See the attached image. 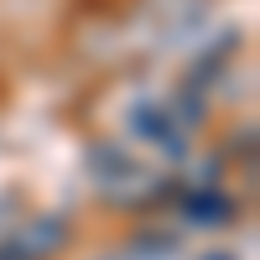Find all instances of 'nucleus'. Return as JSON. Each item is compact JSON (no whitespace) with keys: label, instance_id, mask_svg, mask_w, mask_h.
<instances>
[{"label":"nucleus","instance_id":"nucleus-2","mask_svg":"<svg viewBox=\"0 0 260 260\" xmlns=\"http://www.w3.org/2000/svg\"><path fill=\"white\" fill-rule=\"evenodd\" d=\"M177 203H182V213L198 229H219V224H229L234 213H240V203H234L224 187H192V192H182Z\"/></svg>","mask_w":260,"mask_h":260},{"label":"nucleus","instance_id":"nucleus-1","mask_svg":"<svg viewBox=\"0 0 260 260\" xmlns=\"http://www.w3.org/2000/svg\"><path fill=\"white\" fill-rule=\"evenodd\" d=\"M68 250V219L62 213H37L16 234H0V255L6 260H52Z\"/></svg>","mask_w":260,"mask_h":260},{"label":"nucleus","instance_id":"nucleus-3","mask_svg":"<svg viewBox=\"0 0 260 260\" xmlns=\"http://www.w3.org/2000/svg\"><path fill=\"white\" fill-rule=\"evenodd\" d=\"M136 250H141V255H172V250H177V234H167V229H156V240H141Z\"/></svg>","mask_w":260,"mask_h":260},{"label":"nucleus","instance_id":"nucleus-4","mask_svg":"<svg viewBox=\"0 0 260 260\" xmlns=\"http://www.w3.org/2000/svg\"><path fill=\"white\" fill-rule=\"evenodd\" d=\"M198 260H234L229 250H213V255H198Z\"/></svg>","mask_w":260,"mask_h":260}]
</instances>
